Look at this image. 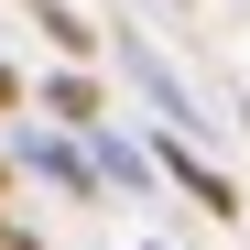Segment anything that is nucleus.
<instances>
[{
	"label": "nucleus",
	"mask_w": 250,
	"mask_h": 250,
	"mask_svg": "<svg viewBox=\"0 0 250 250\" xmlns=\"http://www.w3.org/2000/svg\"><path fill=\"white\" fill-rule=\"evenodd\" d=\"M163 174H174V185H185V196L207 207V218H239V196H229V174H207V163H196L185 142H163Z\"/></svg>",
	"instance_id": "obj_1"
},
{
	"label": "nucleus",
	"mask_w": 250,
	"mask_h": 250,
	"mask_svg": "<svg viewBox=\"0 0 250 250\" xmlns=\"http://www.w3.org/2000/svg\"><path fill=\"white\" fill-rule=\"evenodd\" d=\"M44 109H55V120H76V131H98V87H87V76H55Z\"/></svg>",
	"instance_id": "obj_2"
},
{
	"label": "nucleus",
	"mask_w": 250,
	"mask_h": 250,
	"mask_svg": "<svg viewBox=\"0 0 250 250\" xmlns=\"http://www.w3.org/2000/svg\"><path fill=\"white\" fill-rule=\"evenodd\" d=\"M33 163H44V174H55V185H65V196H87V163H76V152H65V142H33Z\"/></svg>",
	"instance_id": "obj_3"
},
{
	"label": "nucleus",
	"mask_w": 250,
	"mask_h": 250,
	"mask_svg": "<svg viewBox=\"0 0 250 250\" xmlns=\"http://www.w3.org/2000/svg\"><path fill=\"white\" fill-rule=\"evenodd\" d=\"M98 163H109V185H152V163H142L131 142H109V131H98Z\"/></svg>",
	"instance_id": "obj_4"
},
{
	"label": "nucleus",
	"mask_w": 250,
	"mask_h": 250,
	"mask_svg": "<svg viewBox=\"0 0 250 250\" xmlns=\"http://www.w3.org/2000/svg\"><path fill=\"white\" fill-rule=\"evenodd\" d=\"M0 250H44V239H33V229H0Z\"/></svg>",
	"instance_id": "obj_5"
},
{
	"label": "nucleus",
	"mask_w": 250,
	"mask_h": 250,
	"mask_svg": "<svg viewBox=\"0 0 250 250\" xmlns=\"http://www.w3.org/2000/svg\"><path fill=\"white\" fill-rule=\"evenodd\" d=\"M239 120H250V109H239Z\"/></svg>",
	"instance_id": "obj_6"
}]
</instances>
